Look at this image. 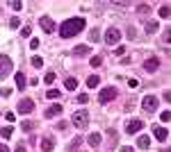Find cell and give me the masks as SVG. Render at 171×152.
I'll return each mask as SVG.
<instances>
[{"instance_id":"cell-18","label":"cell","mask_w":171,"mask_h":152,"mask_svg":"<svg viewBox=\"0 0 171 152\" xmlns=\"http://www.w3.org/2000/svg\"><path fill=\"white\" fill-rule=\"evenodd\" d=\"M98 82H100L98 75H89V77H87V86H89V89H96V86H98Z\"/></svg>"},{"instance_id":"cell-38","label":"cell","mask_w":171,"mask_h":152,"mask_svg":"<svg viewBox=\"0 0 171 152\" xmlns=\"http://www.w3.org/2000/svg\"><path fill=\"white\" fill-rule=\"evenodd\" d=\"M0 152H9V148L7 145H0Z\"/></svg>"},{"instance_id":"cell-28","label":"cell","mask_w":171,"mask_h":152,"mask_svg":"<svg viewBox=\"0 0 171 152\" xmlns=\"http://www.w3.org/2000/svg\"><path fill=\"white\" fill-rule=\"evenodd\" d=\"M53 80H55V73H53V71H48V73H46V77H43V82H46V84H50Z\"/></svg>"},{"instance_id":"cell-7","label":"cell","mask_w":171,"mask_h":152,"mask_svg":"<svg viewBox=\"0 0 171 152\" xmlns=\"http://www.w3.org/2000/svg\"><path fill=\"white\" fill-rule=\"evenodd\" d=\"M157 102H160V100H157L155 96H146L144 100H141V107H144L146 111H155V109H157Z\"/></svg>"},{"instance_id":"cell-12","label":"cell","mask_w":171,"mask_h":152,"mask_svg":"<svg viewBox=\"0 0 171 152\" xmlns=\"http://www.w3.org/2000/svg\"><path fill=\"white\" fill-rule=\"evenodd\" d=\"M153 136H155L157 141H167V136H169V132H167L164 127H157V125H155V127H153Z\"/></svg>"},{"instance_id":"cell-1","label":"cell","mask_w":171,"mask_h":152,"mask_svg":"<svg viewBox=\"0 0 171 152\" xmlns=\"http://www.w3.org/2000/svg\"><path fill=\"white\" fill-rule=\"evenodd\" d=\"M82 30H84V18H80V16L69 18V21H64V23L60 25V34H62V39H71V36L80 34Z\"/></svg>"},{"instance_id":"cell-33","label":"cell","mask_w":171,"mask_h":152,"mask_svg":"<svg viewBox=\"0 0 171 152\" xmlns=\"http://www.w3.org/2000/svg\"><path fill=\"white\" fill-rule=\"evenodd\" d=\"M60 96H62V93L57 91V89H50V91H48V98H60Z\"/></svg>"},{"instance_id":"cell-8","label":"cell","mask_w":171,"mask_h":152,"mask_svg":"<svg viewBox=\"0 0 171 152\" xmlns=\"http://www.w3.org/2000/svg\"><path fill=\"white\" fill-rule=\"evenodd\" d=\"M141 127H144V123H141V120H128L126 132H128V134H137V132H141Z\"/></svg>"},{"instance_id":"cell-25","label":"cell","mask_w":171,"mask_h":152,"mask_svg":"<svg viewBox=\"0 0 171 152\" xmlns=\"http://www.w3.org/2000/svg\"><path fill=\"white\" fill-rule=\"evenodd\" d=\"M21 127H23V132H32V129H34V123H32V120H25Z\"/></svg>"},{"instance_id":"cell-2","label":"cell","mask_w":171,"mask_h":152,"mask_svg":"<svg viewBox=\"0 0 171 152\" xmlns=\"http://www.w3.org/2000/svg\"><path fill=\"white\" fill-rule=\"evenodd\" d=\"M73 125L78 127V129H84V127L89 125V113L84 111V109L75 111V113H73Z\"/></svg>"},{"instance_id":"cell-9","label":"cell","mask_w":171,"mask_h":152,"mask_svg":"<svg viewBox=\"0 0 171 152\" xmlns=\"http://www.w3.org/2000/svg\"><path fill=\"white\" fill-rule=\"evenodd\" d=\"M34 111V102L32 100H21L18 102V113H32Z\"/></svg>"},{"instance_id":"cell-14","label":"cell","mask_w":171,"mask_h":152,"mask_svg":"<svg viewBox=\"0 0 171 152\" xmlns=\"http://www.w3.org/2000/svg\"><path fill=\"white\" fill-rule=\"evenodd\" d=\"M87 141H89L91 148H98V145H100V134H98V132H94V134L87 136Z\"/></svg>"},{"instance_id":"cell-16","label":"cell","mask_w":171,"mask_h":152,"mask_svg":"<svg viewBox=\"0 0 171 152\" xmlns=\"http://www.w3.org/2000/svg\"><path fill=\"white\" fill-rule=\"evenodd\" d=\"M53 148H55V139H43L41 141V150L43 152H50Z\"/></svg>"},{"instance_id":"cell-35","label":"cell","mask_w":171,"mask_h":152,"mask_svg":"<svg viewBox=\"0 0 171 152\" xmlns=\"http://www.w3.org/2000/svg\"><path fill=\"white\" fill-rule=\"evenodd\" d=\"M18 25H21V21H18V18L14 16V18H12V21H9V27H18Z\"/></svg>"},{"instance_id":"cell-27","label":"cell","mask_w":171,"mask_h":152,"mask_svg":"<svg viewBox=\"0 0 171 152\" xmlns=\"http://www.w3.org/2000/svg\"><path fill=\"white\" fill-rule=\"evenodd\" d=\"M32 66H34V68H41V66H43V59H41V57H32Z\"/></svg>"},{"instance_id":"cell-13","label":"cell","mask_w":171,"mask_h":152,"mask_svg":"<svg viewBox=\"0 0 171 152\" xmlns=\"http://www.w3.org/2000/svg\"><path fill=\"white\" fill-rule=\"evenodd\" d=\"M25 86H27V80H25V75H23V73H16V89H18V91H23Z\"/></svg>"},{"instance_id":"cell-15","label":"cell","mask_w":171,"mask_h":152,"mask_svg":"<svg viewBox=\"0 0 171 152\" xmlns=\"http://www.w3.org/2000/svg\"><path fill=\"white\" fill-rule=\"evenodd\" d=\"M89 52H91L89 45H78V48L73 50V55H75V57H84V55H89Z\"/></svg>"},{"instance_id":"cell-24","label":"cell","mask_w":171,"mask_h":152,"mask_svg":"<svg viewBox=\"0 0 171 152\" xmlns=\"http://www.w3.org/2000/svg\"><path fill=\"white\" fill-rule=\"evenodd\" d=\"M87 100H89V96H87V93H80V96L75 98V102H78V104H87Z\"/></svg>"},{"instance_id":"cell-39","label":"cell","mask_w":171,"mask_h":152,"mask_svg":"<svg viewBox=\"0 0 171 152\" xmlns=\"http://www.w3.org/2000/svg\"><path fill=\"white\" fill-rule=\"evenodd\" d=\"M121 152H132V148H121Z\"/></svg>"},{"instance_id":"cell-21","label":"cell","mask_w":171,"mask_h":152,"mask_svg":"<svg viewBox=\"0 0 171 152\" xmlns=\"http://www.w3.org/2000/svg\"><path fill=\"white\" fill-rule=\"evenodd\" d=\"M157 27H160V25H157V21H151V23L146 25V32H148V34H153V32L157 30Z\"/></svg>"},{"instance_id":"cell-32","label":"cell","mask_w":171,"mask_h":152,"mask_svg":"<svg viewBox=\"0 0 171 152\" xmlns=\"http://www.w3.org/2000/svg\"><path fill=\"white\" fill-rule=\"evenodd\" d=\"M21 7H23V3H21V0H14V3H12V9H14V12H18Z\"/></svg>"},{"instance_id":"cell-36","label":"cell","mask_w":171,"mask_h":152,"mask_svg":"<svg viewBox=\"0 0 171 152\" xmlns=\"http://www.w3.org/2000/svg\"><path fill=\"white\" fill-rule=\"evenodd\" d=\"M30 48H32V50L39 48V39H32V41H30Z\"/></svg>"},{"instance_id":"cell-26","label":"cell","mask_w":171,"mask_h":152,"mask_svg":"<svg viewBox=\"0 0 171 152\" xmlns=\"http://www.w3.org/2000/svg\"><path fill=\"white\" fill-rule=\"evenodd\" d=\"M169 5H162V7H160V16H162V18H169Z\"/></svg>"},{"instance_id":"cell-4","label":"cell","mask_w":171,"mask_h":152,"mask_svg":"<svg viewBox=\"0 0 171 152\" xmlns=\"http://www.w3.org/2000/svg\"><path fill=\"white\" fill-rule=\"evenodd\" d=\"M119 39H121V30H119V27H110V30L105 32V43L107 45L119 43Z\"/></svg>"},{"instance_id":"cell-19","label":"cell","mask_w":171,"mask_h":152,"mask_svg":"<svg viewBox=\"0 0 171 152\" xmlns=\"http://www.w3.org/2000/svg\"><path fill=\"white\" fill-rule=\"evenodd\" d=\"M137 145H139L141 150H146V148L151 145V139H148V136H137Z\"/></svg>"},{"instance_id":"cell-3","label":"cell","mask_w":171,"mask_h":152,"mask_svg":"<svg viewBox=\"0 0 171 152\" xmlns=\"http://www.w3.org/2000/svg\"><path fill=\"white\" fill-rule=\"evenodd\" d=\"M12 73V57L0 55V77H7Z\"/></svg>"},{"instance_id":"cell-5","label":"cell","mask_w":171,"mask_h":152,"mask_svg":"<svg viewBox=\"0 0 171 152\" xmlns=\"http://www.w3.org/2000/svg\"><path fill=\"white\" fill-rule=\"evenodd\" d=\"M39 25H41V30H43L46 34L55 32V21H53L50 16H41V18H39Z\"/></svg>"},{"instance_id":"cell-23","label":"cell","mask_w":171,"mask_h":152,"mask_svg":"<svg viewBox=\"0 0 171 152\" xmlns=\"http://www.w3.org/2000/svg\"><path fill=\"white\" fill-rule=\"evenodd\" d=\"M91 66H94V68H98V66H103V57H91Z\"/></svg>"},{"instance_id":"cell-10","label":"cell","mask_w":171,"mask_h":152,"mask_svg":"<svg viewBox=\"0 0 171 152\" xmlns=\"http://www.w3.org/2000/svg\"><path fill=\"white\" fill-rule=\"evenodd\" d=\"M62 111H64L62 104H53V107H48V109L43 111V116H46V118H53V116H60Z\"/></svg>"},{"instance_id":"cell-6","label":"cell","mask_w":171,"mask_h":152,"mask_svg":"<svg viewBox=\"0 0 171 152\" xmlns=\"http://www.w3.org/2000/svg\"><path fill=\"white\" fill-rule=\"evenodd\" d=\"M117 89H114V86H107V89H103L100 91V96H98V100L100 102H110V100H114V98H117Z\"/></svg>"},{"instance_id":"cell-11","label":"cell","mask_w":171,"mask_h":152,"mask_svg":"<svg viewBox=\"0 0 171 152\" xmlns=\"http://www.w3.org/2000/svg\"><path fill=\"white\" fill-rule=\"evenodd\" d=\"M144 68H146L148 73H155V71L160 68V59H157V57H151V59H146Z\"/></svg>"},{"instance_id":"cell-30","label":"cell","mask_w":171,"mask_h":152,"mask_svg":"<svg viewBox=\"0 0 171 152\" xmlns=\"http://www.w3.org/2000/svg\"><path fill=\"white\" fill-rule=\"evenodd\" d=\"M160 120H162V123H169V120H171V113H169V111H162V113H160Z\"/></svg>"},{"instance_id":"cell-29","label":"cell","mask_w":171,"mask_h":152,"mask_svg":"<svg viewBox=\"0 0 171 152\" xmlns=\"http://www.w3.org/2000/svg\"><path fill=\"white\" fill-rule=\"evenodd\" d=\"M80 143H82V139H80V136H78V139H73V141H71V145H69V150H75Z\"/></svg>"},{"instance_id":"cell-31","label":"cell","mask_w":171,"mask_h":152,"mask_svg":"<svg viewBox=\"0 0 171 152\" xmlns=\"http://www.w3.org/2000/svg\"><path fill=\"white\" fill-rule=\"evenodd\" d=\"M137 12H139V14H144V16H146V14L151 12V7H148V5H139V9H137Z\"/></svg>"},{"instance_id":"cell-22","label":"cell","mask_w":171,"mask_h":152,"mask_svg":"<svg viewBox=\"0 0 171 152\" xmlns=\"http://www.w3.org/2000/svg\"><path fill=\"white\" fill-rule=\"evenodd\" d=\"M98 39H100V32H98V30H91V32H89V41H91V43H96Z\"/></svg>"},{"instance_id":"cell-17","label":"cell","mask_w":171,"mask_h":152,"mask_svg":"<svg viewBox=\"0 0 171 152\" xmlns=\"http://www.w3.org/2000/svg\"><path fill=\"white\" fill-rule=\"evenodd\" d=\"M64 86H66V91H75V89H78V80H75V77H66Z\"/></svg>"},{"instance_id":"cell-20","label":"cell","mask_w":171,"mask_h":152,"mask_svg":"<svg viewBox=\"0 0 171 152\" xmlns=\"http://www.w3.org/2000/svg\"><path fill=\"white\" fill-rule=\"evenodd\" d=\"M12 134H14V127H3L0 129V136H5V139H12Z\"/></svg>"},{"instance_id":"cell-34","label":"cell","mask_w":171,"mask_h":152,"mask_svg":"<svg viewBox=\"0 0 171 152\" xmlns=\"http://www.w3.org/2000/svg\"><path fill=\"white\" fill-rule=\"evenodd\" d=\"M30 30H32V27H23V30H21V36H23V39L30 36Z\"/></svg>"},{"instance_id":"cell-37","label":"cell","mask_w":171,"mask_h":152,"mask_svg":"<svg viewBox=\"0 0 171 152\" xmlns=\"http://www.w3.org/2000/svg\"><path fill=\"white\" fill-rule=\"evenodd\" d=\"M16 152H27V150H25V145L21 143V145H16Z\"/></svg>"}]
</instances>
